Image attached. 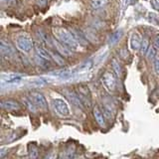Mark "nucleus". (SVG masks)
Returning <instances> with one entry per match:
<instances>
[{
	"label": "nucleus",
	"instance_id": "obj_19",
	"mask_svg": "<svg viewBox=\"0 0 159 159\" xmlns=\"http://www.w3.org/2000/svg\"><path fill=\"white\" fill-rule=\"evenodd\" d=\"M23 102H24V103L26 104V107H28V109L30 111H32V112H36L37 111V107L35 106V103L30 99L29 98H23Z\"/></svg>",
	"mask_w": 159,
	"mask_h": 159
},
{
	"label": "nucleus",
	"instance_id": "obj_4",
	"mask_svg": "<svg viewBox=\"0 0 159 159\" xmlns=\"http://www.w3.org/2000/svg\"><path fill=\"white\" fill-rule=\"evenodd\" d=\"M29 98L35 103L38 108L40 109H43V111H46L48 108V103L45 97L41 93H37V92H33L29 94Z\"/></svg>",
	"mask_w": 159,
	"mask_h": 159
},
{
	"label": "nucleus",
	"instance_id": "obj_31",
	"mask_svg": "<svg viewBox=\"0 0 159 159\" xmlns=\"http://www.w3.org/2000/svg\"><path fill=\"white\" fill-rule=\"evenodd\" d=\"M73 159H82V157H77V158H73Z\"/></svg>",
	"mask_w": 159,
	"mask_h": 159
},
{
	"label": "nucleus",
	"instance_id": "obj_22",
	"mask_svg": "<svg viewBox=\"0 0 159 159\" xmlns=\"http://www.w3.org/2000/svg\"><path fill=\"white\" fill-rule=\"evenodd\" d=\"M50 53H51L52 59L59 65V66H63V65L65 64L64 59L61 56H59V54H55V53H52V52H50Z\"/></svg>",
	"mask_w": 159,
	"mask_h": 159
},
{
	"label": "nucleus",
	"instance_id": "obj_30",
	"mask_svg": "<svg viewBox=\"0 0 159 159\" xmlns=\"http://www.w3.org/2000/svg\"><path fill=\"white\" fill-rule=\"evenodd\" d=\"M135 1H136V0H126V3L127 4H132V3L135 2Z\"/></svg>",
	"mask_w": 159,
	"mask_h": 159
},
{
	"label": "nucleus",
	"instance_id": "obj_8",
	"mask_svg": "<svg viewBox=\"0 0 159 159\" xmlns=\"http://www.w3.org/2000/svg\"><path fill=\"white\" fill-rule=\"evenodd\" d=\"M1 107L5 111H19L21 108L20 103L17 102L16 101H13V99H5V101L1 102Z\"/></svg>",
	"mask_w": 159,
	"mask_h": 159
},
{
	"label": "nucleus",
	"instance_id": "obj_26",
	"mask_svg": "<svg viewBox=\"0 0 159 159\" xmlns=\"http://www.w3.org/2000/svg\"><path fill=\"white\" fill-rule=\"evenodd\" d=\"M44 159H57V153L55 150L50 151L46 156H45Z\"/></svg>",
	"mask_w": 159,
	"mask_h": 159
},
{
	"label": "nucleus",
	"instance_id": "obj_17",
	"mask_svg": "<svg viewBox=\"0 0 159 159\" xmlns=\"http://www.w3.org/2000/svg\"><path fill=\"white\" fill-rule=\"evenodd\" d=\"M92 65H93V63L92 62H84V63H83V64H81L80 66H78V68L76 69V70H74V73H79V72H84V71H88V70H89L92 68Z\"/></svg>",
	"mask_w": 159,
	"mask_h": 159
},
{
	"label": "nucleus",
	"instance_id": "obj_12",
	"mask_svg": "<svg viewBox=\"0 0 159 159\" xmlns=\"http://www.w3.org/2000/svg\"><path fill=\"white\" fill-rule=\"evenodd\" d=\"M35 50L38 54V56L40 58H42L44 60H47V61H52V56H51V53H50L48 50H46L45 48L41 47L40 45H36L35 46Z\"/></svg>",
	"mask_w": 159,
	"mask_h": 159
},
{
	"label": "nucleus",
	"instance_id": "obj_11",
	"mask_svg": "<svg viewBox=\"0 0 159 159\" xmlns=\"http://www.w3.org/2000/svg\"><path fill=\"white\" fill-rule=\"evenodd\" d=\"M0 50H1L2 56L5 57H11L15 53L13 47L10 46L8 43H5L4 41H1V43H0Z\"/></svg>",
	"mask_w": 159,
	"mask_h": 159
},
{
	"label": "nucleus",
	"instance_id": "obj_24",
	"mask_svg": "<svg viewBox=\"0 0 159 159\" xmlns=\"http://www.w3.org/2000/svg\"><path fill=\"white\" fill-rule=\"evenodd\" d=\"M148 19L151 23H154L156 25H159V17L155 13H149L148 14Z\"/></svg>",
	"mask_w": 159,
	"mask_h": 159
},
{
	"label": "nucleus",
	"instance_id": "obj_27",
	"mask_svg": "<svg viewBox=\"0 0 159 159\" xmlns=\"http://www.w3.org/2000/svg\"><path fill=\"white\" fill-rule=\"evenodd\" d=\"M153 66H154V70H155V73L159 75V59H156L155 61H154Z\"/></svg>",
	"mask_w": 159,
	"mask_h": 159
},
{
	"label": "nucleus",
	"instance_id": "obj_25",
	"mask_svg": "<svg viewBox=\"0 0 159 159\" xmlns=\"http://www.w3.org/2000/svg\"><path fill=\"white\" fill-rule=\"evenodd\" d=\"M155 55H156V50L154 47H149L148 49V51L146 53V57L148 60H152L154 57H155Z\"/></svg>",
	"mask_w": 159,
	"mask_h": 159
},
{
	"label": "nucleus",
	"instance_id": "obj_18",
	"mask_svg": "<svg viewBox=\"0 0 159 159\" xmlns=\"http://www.w3.org/2000/svg\"><path fill=\"white\" fill-rule=\"evenodd\" d=\"M39 158V151L36 145H31L29 149L28 159H38Z\"/></svg>",
	"mask_w": 159,
	"mask_h": 159
},
{
	"label": "nucleus",
	"instance_id": "obj_23",
	"mask_svg": "<svg viewBox=\"0 0 159 159\" xmlns=\"http://www.w3.org/2000/svg\"><path fill=\"white\" fill-rule=\"evenodd\" d=\"M112 69L114 70V72L116 73L117 76H120V72H121V69H120V66H119V63H117V61L116 59L112 60Z\"/></svg>",
	"mask_w": 159,
	"mask_h": 159
},
{
	"label": "nucleus",
	"instance_id": "obj_14",
	"mask_svg": "<svg viewBox=\"0 0 159 159\" xmlns=\"http://www.w3.org/2000/svg\"><path fill=\"white\" fill-rule=\"evenodd\" d=\"M55 46H56L57 50L61 55H64V56H66V57H70L72 55L71 51H70V49L67 46H64V44H62L61 42H59L58 40L55 41Z\"/></svg>",
	"mask_w": 159,
	"mask_h": 159
},
{
	"label": "nucleus",
	"instance_id": "obj_10",
	"mask_svg": "<svg viewBox=\"0 0 159 159\" xmlns=\"http://www.w3.org/2000/svg\"><path fill=\"white\" fill-rule=\"evenodd\" d=\"M141 43H142L141 36L137 32H133L130 37V48L133 51H136V50L140 49Z\"/></svg>",
	"mask_w": 159,
	"mask_h": 159
},
{
	"label": "nucleus",
	"instance_id": "obj_13",
	"mask_svg": "<svg viewBox=\"0 0 159 159\" xmlns=\"http://www.w3.org/2000/svg\"><path fill=\"white\" fill-rule=\"evenodd\" d=\"M93 116L96 118V120L98 122V124L99 126L103 127L106 125V120H104V116L103 113L101 111V109H99L98 107H96L93 108Z\"/></svg>",
	"mask_w": 159,
	"mask_h": 159
},
{
	"label": "nucleus",
	"instance_id": "obj_20",
	"mask_svg": "<svg viewBox=\"0 0 159 159\" xmlns=\"http://www.w3.org/2000/svg\"><path fill=\"white\" fill-rule=\"evenodd\" d=\"M75 152H76V147H75V145L69 146L68 149L66 150V152L64 153L65 159H73L74 155H75Z\"/></svg>",
	"mask_w": 159,
	"mask_h": 159
},
{
	"label": "nucleus",
	"instance_id": "obj_29",
	"mask_svg": "<svg viewBox=\"0 0 159 159\" xmlns=\"http://www.w3.org/2000/svg\"><path fill=\"white\" fill-rule=\"evenodd\" d=\"M5 154H6V152H5V149L2 148V149H1V158H4Z\"/></svg>",
	"mask_w": 159,
	"mask_h": 159
},
{
	"label": "nucleus",
	"instance_id": "obj_16",
	"mask_svg": "<svg viewBox=\"0 0 159 159\" xmlns=\"http://www.w3.org/2000/svg\"><path fill=\"white\" fill-rule=\"evenodd\" d=\"M122 34H123V32L121 31V30H117L116 32H114L113 34H111V38H109L108 43H109V44H111V45L116 44V42H118V41H119V39L121 38Z\"/></svg>",
	"mask_w": 159,
	"mask_h": 159
},
{
	"label": "nucleus",
	"instance_id": "obj_28",
	"mask_svg": "<svg viewBox=\"0 0 159 159\" xmlns=\"http://www.w3.org/2000/svg\"><path fill=\"white\" fill-rule=\"evenodd\" d=\"M153 45L155 46V48H159V35H157V36L155 37V39H154Z\"/></svg>",
	"mask_w": 159,
	"mask_h": 159
},
{
	"label": "nucleus",
	"instance_id": "obj_1",
	"mask_svg": "<svg viewBox=\"0 0 159 159\" xmlns=\"http://www.w3.org/2000/svg\"><path fill=\"white\" fill-rule=\"evenodd\" d=\"M53 33L55 35V37L58 40L59 42H61L62 44H64L65 46H67L69 49H72V50H78L80 45L78 43V41L75 39L74 35L69 32L67 29L65 28H61V27H58V28H54L53 29Z\"/></svg>",
	"mask_w": 159,
	"mask_h": 159
},
{
	"label": "nucleus",
	"instance_id": "obj_9",
	"mask_svg": "<svg viewBox=\"0 0 159 159\" xmlns=\"http://www.w3.org/2000/svg\"><path fill=\"white\" fill-rule=\"evenodd\" d=\"M64 93H65V94H66V97L68 98L69 101L71 102L74 106H76L77 107L84 108V104L81 101V98H80L79 96L77 94V93H72L70 91H65Z\"/></svg>",
	"mask_w": 159,
	"mask_h": 159
},
{
	"label": "nucleus",
	"instance_id": "obj_21",
	"mask_svg": "<svg viewBox=\"0 0 159 159\" xmlns=\"http://www.w3.org/2000/svg\"><path fill=\"white\" fill-rule=\"evenodd\" d=\"M148 49H149V42H148V40L143 39L142 43H141V46H140V53L142 55H146Z\"/></svg>",
	"mask_w": 159,
	"mask_h": 159
},
{
	"label": "nucleus",
	"instance_id": "obj_7",
	"mask_svg": "<svg viewBox=\"0 0 159 159\" xmlns=\"http://www.w3.org/2000/svg\"><path fill=\"white\" fill-rule=\"evenodd\" d=\"M24 77L22 74H16V73H3L1 75V81L2 83L7 84H13L15 82L20 81Z\"/></svg>",
	"mask_w": 159,
	"mask_h": 159
},
{
	"label": "nucleus",
	"instance_id": "obj_15",
	"mask_svg": "<svg viewBox=\"0 0 159 159\" xmlns=\"http://www.w3.org/2000/svg\"><path fill=\"white\" fill-rule=\"evenodd\" d=\"M108 3V0H91V6L93 9H99Z\"/></svg>",
	"mask_w": 159,
	"mask_h": 159
},
{
	"label": "nucleus",
	"instance_id": "obj_6",
	"mask_svg": "<svg viewBox=\"0 0 159 159\" xmlns=\"http://www.w3.org/2000/svg\"><path fill=\"white\" fill-rule=\"evenodd\" d=\"M102 83L104 84L108 91H113L116 89V80L114 78L113 74H111V72H106L102 76Z\"/></svg>",
	"mask_w": 159,
	"mask_h": 159
},
{
	"label": "nucleus",
	"instance_id": "obj_5",
	"mask_svg": "<svg viewBox=\"0 0 159 159\" xmlns=\"http://www.w3.org/2000/svg\"><path fill=\"white\" fill-rule=\"evenodd\" d=\"M77 94L79 96V98H81L84 106H86V107L91 106V94H89V91L87 87H84V86L78 87Z\"/></svg>",
	"mask_w": 159,
	"mask_h": 159
},
{
	"label": "nucleus",
	"instance_id": "obj_3",
	"mask_svg": "<svg viewBox=\"0 0 159 159\" xmlns=\"http://www.w3.org/2000/svg\"><path fill=\"white\" fill-rule=\"evenodd\" d=\"M16 47L24 53H29L33 47V41L28 36H20L16 39Z\"/></svg>",
	"mask_w": 159,
	"mask_h": 159
},
{
	"label": "nucleus",
	"instance_id": "obj_2",
	"mask_svg": "<svg viewBox=\"0 0 159 159\" xmlns=\"http://www.w3.org/2000/svg\"><path fill=\"white\" fill-rule=\"evenodd\" d=\"M52 104L55 109V111L57 112L58 116L65 117L68 116L70 114V107L68 103L62 98H54L52 99Z\"/></svg>",
	"mask_w": 159,
	"mask_h": 159
}]
</instances>
